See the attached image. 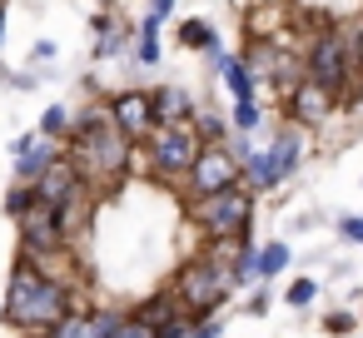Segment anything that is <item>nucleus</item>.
Returning a JSON list of instances; mask_svg holds the SVG:
<instances>
[{
	"mask_svg": "<svg viewBox=\"0 0 363 338\" xmlns=\"http://www.w3.org/2000/svg\"><path fill=\"white\" fill-rule=\"evenodd\" d=\"M259 283V239H249L244 249H239V259H234V288H254Z\"/></svg>",
	"mask_w": 363,
	"mask_h": 338,
	"instance_id": "nucleus-23",
	"label": "nucleus"
},
{
	"mask_svg": "<svg viewBox=\"0 0 363 338\" xmlns=\"http://www.w3.org/2000/svg\"><path fill=\"white\" fill-rule=\"evenodd\" d=\"M155 338H189V318H174V323L155 328Z\"/></svg>",
	"mask_w": 363,
	"mask_h": 338,
	"instance_id": "nucleus-33",
	"label": "nucleus"
},
{
	"mask_svg": "<svg viewBox=\"0 0 363 338\" xmlns=\"http://www.w3.org/2000/svg\"><path fill=\"white\" fill-rule=\"evenodd\" d=\"M194 110H199V100H194L184 85H150L155 130H160V125H194Z\"/></svg>",
	"mask_w": 363,
	"mask_h": 338,
	"instance_id": "nucleus-13",
	"label": "nucleus"
},
{
	"mask_svg": "<svg viewBox=\"0 0 363 338\" xmlns=\"http://www.w3.org/2000/svg\"><path fill=\"white\" fill-rule=\"evenodd\" d=\"M174 6H179V0H150V16H160V21H169V16H174Z\"/></svg>",
	"mask_w": 363,
	"mask_h": 338,
	"instance_id": "nucleus-34",
	"label": "nucleus"
},
{
	"mask_svg": "<svg viewBox=\"0 0 363 338\" xmlns=\"http://www.w3.org/2000/svg\"><path fill=\"white\" fill-rule=\"evenodd\" d=\"M179 45H184V50H194V55H209V50L219 45V30H214V21H204V16H189V21H179Z\"/></svg>",
	"mask_w": 363,
	"mask_h": 338,
	"instance_id": "nucleus-18",
	"label": "nucleus"
},
{
	"mask_svg": "<svg viewBox=\"0 0 363 338\" xmlns=\"http://www.w3.org/2000/svg\"><path fill=\"white\" fill-rule=\"evenodd\" d=\"M95 6H100V11H115V6H120V0H95Z\"/></svg>",
	"mask_w": 363,
	"mask_h": 338,
	"instance_id": "nucleus-36",
	"label": "nucleus"
},
{
	"mask_svg": "<svg viewBox=\"0 0 363 338\" xmlns=\"http://www.w3.org/2000/svg\"><path fill=\"white\" fill-rule=\"evenodd\" d=\"M105 105V115H110V125L140 150L150 135H155V115H150V90L145 85H125V90H115L110 100H100Z\"/></svg>",
	"mask_w": 363,
	"mask_h": 338,
	"instance_id": "nucleus-8",
	"label": "nucleus"
},
{
	"mask_svg": "<svg viewBox=\"0 0 363 338\" xmlns=\"http://www.w3.org/2000/svg\"><path fill=\"white\" fill-rule=\"evenodd\" d=\"M60 145H50V140H40L35 130L30 135H16L11 140V184H40L55 164H60Z\"/></svg>",
	"mask_w": 363,
	"mask_h": 338,
	"instance_id": "nucleus-10",
	"label": "nucleus"
},
{
	"mask_svg": "<svg viewBox=\"0 0 363 338\" xmlns=\"http://www.w3.org/2000/svg\"><path fill=\"white\" fill-rule=\"evenodd\" d=\"M160 30H164V21L145 11V16H140V26H135V65H145V70H155V65H160V55H164Z\"/></svg>",
	"mask_w": 363,
	"mask_h": 338,
	"instance_id": "nucleus-15",
	"label": "nucleus"
},
{
	"mask_svg": "<svg viewBox=\"0 0 363 338\" xmlns=\"http://www.w3.org/2000/svg\"><path fill=\"white\" fill-rule=\"evenodd\" d=\"M194 130H199V140H204V145H229V135H234V130H229V120H224L214 105H199V110H194Z\"/></svg>",
	"mask_w": 363,
	"mask_h": 338,
	"instance_id": "nucleus-21",
	"label": "nucleus"
},
{
	"mask_svg": "<svg viewBox=\"0 0 363 338\" xmlns=\"http://www.w3.org/2000/svg\"><path fill=\"white\" fill-rule=\"evenodd\" d=\"M80 194H90V184L80 179V169H75L65 154H60V164L35 184V199H40L50 214H55V209H65V204H70V199H80Z\"/></svg>",
	"mask_w": 363,
	"mask_h": 338,
	"instance_id": "nucleus-12",
	"label": "nucleus"
},
{
	"mask_svg": "<svg viewBox=\"0 0 363 338\" xmlns=\"http://www.w3.org/2000/svg\"><path fill=\"white\" fill-rule=\"evenodd\" d=\"M30 204H35V184H11V189H6V199H0V214H6V219L16 224Z\"/></svg>",
	"mask_w": 363,
	"mask_h": 338,
	"instance_id": "nucleus-25",
	"label": "nucleus"
},
{
	"mask_svg": "<svg viewBox=\"0 0 363 338\" xmlns=\"http://www.w3.org/2000/svg\"><path fill=\"white\" fill-rule=\"evenodd\" d=\"M164 288L174 293V303L184 308L189 323H194V318H209V313H224V303L239 293V288H234V269H229L224 259H214L209 249L189 254V259L169 274Z\"/></svg>",
	"mask_w": 363,
	"mask_h": 338,
	"instance_id": "nucleus-3",
	"label": "nucleus"
},
{
	"mask_svg": "<svg viewBox=\"0 0 363 338\" xmlns=\"http://www.w3.org/2000/svg\"><path fill=\"white\" fill-rule=\"evenodd\" d=\"M234 184H244V179H239V159L229 154V145H204L199 159L189 164L184 184H179V204H184V199L219 194V189H234Z\"/></svg>",
	"mask_w": 363,
	"mask_h": 338,
	"instance_id": "nucleus-7",
	"label": "nucleus"
},
{
	"mask_svg": "<svg viewBox=\"0 0 363 338\" xmlns=\"http://www.w3.org/2000/svg\"><path fill=\"white\" fill-rule=\"evenodd\" d=\"M110 338H155V328L145 323V318H135V313H125V323L110 333Z\"/></svg>",
	"mask_w": 363,
	"mask_h": 338,
	"instance_id": "nucleus-30",
	"label": "nucleus"
},
{
	"mask_svg": "<svg viewBox=\"0 0 363 338\" xmlns=\"http://www.w3.org/2000/svg\"><path fill=\"white\" fill-rule=\"evenodd\" d=\"M70 125H75V110H70V105H45V110H40V120H35V135L65 150V140H70Z\"/></svg>",
	"mask_w": 363,
	"mask_h": 338,
	"instance_id": "nucleus-17",
	"label": "nucleus"
},
{
	"mask_svg": "<svg viewBox=\"0 0 363 338\" xmlns=\"http://www.w3.org/2000/svg\"><path fill=\"white\" fill-rule=\"evenodd\" d=\"M6 11H11V0H0V45H6Z\"/></svg>",
	"mask_w": 363,
	"mask_h": 338,
	"instance_id": "nucleus-35",
	"label": "nucleus"
},
{
	"mask_svg": "<svg viewBox=\"0 0 363 338\" xmlns=\"http://www.w3.org/2000/svg\"><path fill=\"white\" fill-rule=\"evenodd\" d=\"M219 80H224V90H229V100H254V90H259V80L249 75V65H244L239 55H229V60H224Z\"/></svg>",
	"mask_w": 363,
	"mask_h": 338,
	"instance_id": "nucleus-20",
	"label": "nucleus"
},
{
	"mask_svg": "<svg viewBox=\"0 0 363 338\" xmlns=\"http://www.w3.org/2000/svg\"><path fill=\"white\" fill-rule=\"evenodd\" d=\"M284 303H289V308H298V313H303V308H313V303H318V278H308V274H303V278H289Z\"/></svg>",
	"mask_w": 363,
	"mask_h": 338,
	"instance_id": "nucleus-24",
	"label": "nucleus"
},
{
	"mask_svg": "<svg viewBox=\"0 0 363 338\" xmlns=\"http://www.w3.org/2000/svg\"><path fill=\"white\" fill-rule=\"evenodd\" d=\"M35 338H110V333L95 323L90 308H75L65 323H55V328H45V333H35Z\"/></svg>",
	"mask_w": 363,
	"mask_h": 338,
	"instance_id": "nucleus-19",
	"label": "nucleus"
},
{
	"mask_svg": "<svg viewBox=\"0 0 363 338\" xmlns=\"http://www.w3.org/2000/svg\"><path fill=\"white\" fill-rule=\"evenodd\" d=\"M224 328H229V318L224 313H209V318H194L189 323V338H224Z\"/></svg>",
	"mask_w": 363,
	"mask_h": 338,
	"instance_id": "nucleus-28",
	"label": "nucleus"
},
{
	"mask_svg": "<svg viewBox=\"0 0 363 338\" xmlns=\"http://www.w3.org/2000/svg\"><path fill=\"white\" fill-rule=\"evenodd\" d=\"M303 80H313V85H323L333 100H338V110H348L353 100H358V75H353V60H348V45H343V30L338 26H318L313 35H308V45H303Z\"/></svg>",
	"mask_w": 363,
	"mask_h": 338,
	"instance_id": "nucleus-4",
	"label": "nucleus"
},
{
	"mask_svg": "<svg viewBox=\"0 0 363 338\" xmlns=\"http://www.w3.org/2000/svg\"><path fill=\"white\" fill-rule=\"evenodd\" d=\"M199 150H204V140H199L194 125H160L140 145V164H145V174L160 189H179L184 174H189V164L199 159Z\"/></svg>",
	"mask_w": 363,
	"mask_h": 338,
	"instance_id": "nucleus-6",
	"label": "nucleus"
},
{
	"mask_svg": "<svg viewBox=\"0 0 363 338\" xmlns=\"http://www.w3.org/2000/svg\"><path fill=\"white\" fill-rule=\"evenodd\" d=\"M229 130L254 140V135L264 130V110H259V100H234V110H229Z\"/></svg>",
	"mask_w": 363,
	"mask_h": 338,
	"instance_id": "nucleus-22",
	"label": "nucleus"
},
{
	"mask_svg": "<svg viewBox=\"0 0 363 338\" xmlns=\"http://www.w3.org/2000/svg\"><path fill=\"white\" fill-rule=\"evenodd\" d=\"M65 159L80 169V179L100 194H120L140 164V150L110 125L105 105H85L75 110V125H70V140H65Z\"/></svg>",
	"mask_w": 363,
	"mask_h": 338,
	"instance_id": "nucleus-1",
	"label": "nucleus"
},
{
	"mask_svg": "<svg viewBox=\"0 0 363 338\" xmlns=\"http://www.w3.org/2000/svg\"><path fill=\"white\" fill-rule=\"evenodd\" d=\"M269 164H274V179L279 184H289L298 169H303V154H308V145H303V130H294L289 120H279L274 125V135H269Z\"/></svg>",
	"mask_w": 363,
	"mask_h": 338,
	"instance_id": "nucleus-11",
	"label": "nucleus"
},
{
	"mask_svg": "<svg viewBox=\"0 0 363 338\" xmlns=\"http://www.w3.org/2000/svg\"><path fill=\"white\" fill-rule=\"evenodd\" d=\"M358 318H363V308H358Z\"/></svg>",
	"mask_w": 363,
	"mask_h": 338,
	"instance_id": "nucleus-38",
	"label": "nucleus"
},
{
	"mask_svg": "<svg viewBox=\"0 0 363 338\" xmlns=\"http://www.w3.org/2000/svg\"><path fill=\"white\" fill-rule=\"evenodd\" d=\"M130 313H135V318H145L150 328H164V323H174V318H184V308L174 303V293H169L164 283H160L155 293H145V298H135V303H130Z\"/></svg>",
	"mask_w": 363,
	"mask_h": 338,
	"instance_id": "nucleus-14",
	"label": "nucleus"
},
{
	"mask_svg": "<svg viewBox=\"0 0 363 338\" xmlns=\"http://www.w3.org/2000/svg\"><path fill=\"white\" fill-rule=\"evenodd\" d=\"M55 55H60V45H55V40H35V45H30V60H35V65H45V60L55 65Z\"/></svg>",
	"mask_w": 363,
	"mask_h": 338,
	"instance_id": "nucleus-31",
	"label": "nucleus"
},
{
	"mask_svg": "<svg viewBox=\"0 0 363 338\" xmlns=\"http://www.w3.org/2000/svg\"><path fill=\"white\" fill-rule=\"evenodd\" d=\"M189 229L214 244V239H234V234H254V214H259V194H249L244 184L234 189H219V194H204V199H184L179 204Z\"/></svg>",
	"mask_w": 363,
	"mask_h": 338,
	"instance_id": "nucleus-5",
	"label": "nucleus"
},
{
	"mask_svg": "<svg viewBox=\"0 0 363 338\" xmlns=\"http://www.w3.org/2000/svg\"><path fill=\"white\" fill-rule=\"evenodd\" d=\"M289 264H294L289 239H269V244H259V283H279V278L289 274Z\"/></svg>",
	"mask_w": 363,
	"mask_h": 338,
	"instance_id": "nucleus-16",
	"label": "nucleus"
},
{
	"mask_svg": "<svg viewBox=\"0 0 363 338\" xmlns=\"http://www.w3.org/2000/svg\"><path fill=\"white\" fill-rule=\"evenodd\" d=\"M6 278L11 283H6V298H0V303H6V328H16V333H45V328L65 323L80 308L75 283H65L55 274H40L26 254L11 259Z\"/></svg>",
	"mask_w": 363,
	"mask_h": 338,
	"instance_id": "nucleus-2",
	"label": "nucleus"
},
{
	"mask_svg": "<svg viewBox=\"0 0 363 338\" xmlns=\"http://www.w3.org/2000/svg\"><path fill=\"white\" fill-rule=\"evenodd\" d=\"M363 328V318L353 313V308H333V313H323V333L328 338H348V333H358Z\"/></svg>",
	"mask_w": 363,
	"mask_h": 338,
	"instance_id": "nucleus-26",
	"label": "nucleus"
},
{
	"mask_svg": "<svg viewBox=\"0 0 363 338\" xmlns=\"http://www.w3.org/2000/svg\"><path fill=\"white\" fill-rule=\"evenodd\" d=\"M0 323H6V303H0Z\"/></svg>",
	"mask_w": 363,
	"mask_h": 338,
	"instance_id": "nucleus-37",
	"label": "nucleus"
},
{
	"mask_svg": "<svg viewBox=\"0 0 363 338\" xmlns=\"http://www.w3.org/2000/svg\"><path fill=\"white\" fill-rule=\"evenodd\" d=\"M338 115V100L323 90V85H313V80H298L289 95H284V120L294 125V130H323L328 120Z\"/></svg>",
	"mask_w": 363,
	"mask_h": 338,
	"instance_id": "nucleus-9",
	"label": "nucleus"
},
{
	"mask_svg": "<svg viewBox=\"0 0 363 338\" xmlns=\"http://www.w3.org/2000/svg\"><path fill=\"white\" fill-rule=\"evenodd\" d=\"M6 85H11V90H35L40 75H35V70H21V75H6Z\"/></svg>",
	"mask_w": 363,
	"mask_h": 338,
	"instance_id": "nucleus-32",
	"label": "nucleus"
},
{
	"mask_svg": "<svg viewBox=\"0 0 363 338\" xmlns=\"http://www.w3.org/2000/svg\"><path fill=\"white\" fill-rule=\"evenodd\" d=\"M269 303H274L269 283H254V288H249V298H244V313H249V318H264V313H269Z\"/></svg>",
	"mask_w": 363,
	"mask_h": 338,
	"instance_id": "nucleus-29",
	"label": "nucleus"
},
{
	"mask_svg": "<svg viewBox=\"0 0 363 338\" xmlns=\"http://www.w3.org/2000/svg\"><path fill=\"white\" fill-rule=\"evenodd\" d=\"M338 30H343V45H348V60H353V75H358V85H363V16L348 21V26H338Z\"/></svg>",
	"mask_w": 363,
	"mask_h": 338,
	"instance_id": "nucleus-27",
	"label": "nucleus"
}]
</instances>
